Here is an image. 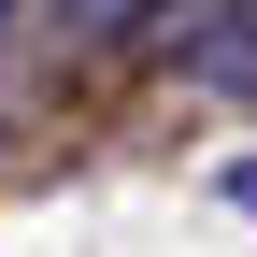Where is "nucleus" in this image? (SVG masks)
Listing matches in <instances>:
<instances>
[{
    "instance_id": "f257e3e1",
    "label": "nucleus",
    "mask_w": 257,
    "mask_h": 257,
    "mask_svg": "<svg viewBox=\"0 0 257 257\" xmlns=\"http://www.w3.org/2000/svg\"><path fill=\"white\" fill-rule=\"evenodd\" d=\"M229 15H243V0H157V29H143V43L200 72V57H214V29H229Z\"/></svg>"
},
{
    "instance_id": "f03ea898",
    "label": "nucleus",
    "mask_w": 257,
    "mask_h": 257,
    "mask_svg": "<svg viewBox=\"0 0 257 257\" xmlns=\"http://www.w3.org/2000/svg\"><path fill=\"white\" fill-rule=\"evenodd\" d=\"M200 86H214V100H257V0H243L229 29H214V57H200Z\"/></svg>"
},
{
    "instance_id": "7ed1b4c3",
    "label": "nucleus",
    "mask_w": 257,
    "mask_h": 257,
    "mask_svg": "<svg viewBox=\"0 0 257 257\" xmlns=\"http://www.w3.org/2000/svg\"><path fill=\"white\" fill-rule=\"evenodd\" d=\"M57 29H72V43H143L157 0H57Z\"/></svg>"
},
{
    "instance_id": "20e7f679",
    "label": "nucleus",
    "mask_w": 257,
    "mask_h": 257,
    "mask_svg": "<svg viewBox=\"0 0 257 257\" xmlns=\"http://www.w3.org/2000/svg\"><path fill=\"white\" fill-rule=\"evenodd\" d=\"M229 200H257V157H243V172H229Z\"/></svg>"
}]
</instances>
